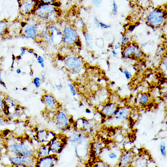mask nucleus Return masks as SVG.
Here are the masks:
<instances>
[{
    "mask_svg": "<svg viewBox=\"0 0 167 167\" xmlns=\"http://www.w3.org/2000/svg\"><path fill=\"white\" fill-rule=\"evenodd\" d=\"M8 18L0 20V37L8 34L10 32L11 23Z\"/></svg>",
    "mask_w": 167,
    "mask_h": 167,
    "instance_id": "4468645a",
    "label": "nucleus"
},
{
    "mask_svg": "<svg viewBox=\"0 0 167 167\" xmlns=\"http://www.w3.org/2000/svg\"><path fill=\"white\" fill-rule=\"evenodd\" d=\"M91 1L94 5L97 8H98L101 6L102 3V0H91Z\"/></svg>",
    "mask_w": 167,
    "mask_h": 167,
    "instance_id": "473e14b6",
    "label": "nucleus"
},
{
    "mask_svg": "<svg viewBox=\"0 0 167 167\" xmlns=\"http://www.w3.org/2000/svg\"><path fill=\"white\" fill-rule=\"evenodd\" d=\"M16 73L18 74H19L21 73V71L20 69H17L16 71Z\"/></svg>",
    "mask_w": 167,
    "mask_h": 167,
    "instance_id": "a18cd8bd",
    "label": "nucleus"
},
{
    "mask_svg": "<svg viewBox=\"0 0 167 167\" xmlns=\"http://www.w3.org/2000/svg\"><path fill=\"white\" fill-rule=\"evenodd\" d=\"M74 125L76 130L83 132L88 134L93 131V124L90 120L81 117L74 122Z\"/></svg>",
    "mask_w": 167,
    "mask_h": 167,
    "instance_id": "9b49d317",
    "label": "nucleus"
},
{
    "mask_svg": "<svg viewBox=\"0 0 167 167\" xmlns=\"http://www.w3.org/2000/svg\"><path fill=\"white\" fill-rule=\"evenodd\" d=\"M107 158L110 160V161H115L118 159V154L116 151H110L107 154Z\"/></svg>",
    "mask_w": 167,
    "mask_h": 167,
    "instance_id": "5701e85b",
    "label": "nucleus"
},
{
    "mask_svg": "<svg viewBox=\"0 0 167 167\" xmlns=\"http://www.w3.org/2000/svg\"><path fill=\"white\" fill-rule=\"evenodd\" d=\"M162 67L163 68V70H164V74H165L166 76L167 74V57L166 56V58H164L163 60L162 63Z\"/></svg>",
    "mask_w": 167,
    "mask_h": 167,
    "instance_id": "7c9ffc66",
    "label": "nucleus"
},
{
    "mask_svg": "<svg viewBox=\"0 0 167 167\" xmlns=\"http://www.w3.org/2000/svg\"><path fill=\"white\" fill-rule=\"evenodd\" d=\"M48 130L43 129L37 131L36 135V138L38 142L41 144H44L46 135L48 131Z\"/></svg>",
    "mask_w": 167,
    "mask_h": 167,
    "instance_id": "6ab92c4d",
    "label": "nucleus"
},
{
    "mask_svg": "<svg viewBox=\"0 0 167 167\" xmlns=\"http://www.w3.org/2000/svg\"><path fill=\"white\" fill-rule=\"evenodd\" d=\"M68 137L65 135L60 133L49 143L50 155L60 153L68 142Z\"/></svg>",
    "mask_w": 167,
    "mask_h": 167,
    "instance_id": "0eeeda50",
    "label": "nucleus"
},
{
    "mask_svg": "<svg viewBox=\"0 0 167 167\" xmlns=\"http://www.w3.org/2000/svg\"><path fill=\"white\" fill-rule=\"evenodd\" d=\"M56 135L55 133L52 131L48 130L46 136L44 144L43 145L48 144L54 138Z\"/></svg>",
    "mask_w": 167,
    "mask_h": 167,
    "instance_id": "4be33fe9",
    "label": "nucleus"
},
{
    "mask_svg": "<svg viewBox=\"0 0 167 167\" xmlns=\"http://www.w3.org/2000/svg\"><path fill=\"white\" fill-rule=\"evenodd\" d=\"M87 135H84L73 146L75 148L77 157L83 163H85L88 161L90 155L91 146L89 142Z\"/></svg>",
    "mask_w": 167,
    "mask_h": 167,
    "instance_id": "20e7f679",
    "label": "nucleus"
},
{
    "mask_svg": "<svg viewBox=\"0 0 167 167\" xmlns=\"http://www.w3.org/2000/svg\"><path fill=\"white\" fill-rule=\"evenodd\" d=\"M55 86L56 88L59 91H61L63 88V85L61 83H60L58 84H56Z\"/></svg>",
    "mask_w": 167,
    "mask_h": 167,
    "instance_id": "4c0bfd02",
    "label": "nucleus"
},
{
    "mask_svg": "<svg viewBox=\"0 0 167 167\" xmlns=\"http://www.w3.org/2000/svg\"><path fill=\"white\" fill-rule=\"evenodd\" d=\"M41 82L42 83H44L45 82L46 80V74L44 73L42 74V78L41 79Z\"/></svg>",
    "mask_w": 167,
    "mask_h": 167,
    "instance_id": "a19ab883",
    "label": "nucleus"
},
{
    "mask_svg": "<svg viewBox=\"0 0 167 167\" xmlns=\"http://www.w3.org/2000/svg\"><path fill=\"white\" fill-rule=\"evenodd\" d=\"M137 100L141 105H145L150 101V97L148 94L145 93H139L137 95Z\"/></svg>",
    "mask_w": 167,
    "mask_h": 167,
    "instance_id": "412c9836",
    "label": "nucleus"
},
{
    "mask_svg": "<svg viewBox=\"0 0 167 167\" xmlns=\"http://www.w3.org/2000/svg\"><path fill=\"white\" fill-rule=\"evenodd\" d=\"M82 31L87 47L92 49L93 48L94 45L93 39L92 36L87 31L86 29L82 30Z\"/></svg>",
    "mask_w": 167,
    "mask_h": 167,
    "instance_id": "a211bd4d",
    "label": "nucleus"
},
{
    "mask_svg": "<svg viewBox=\"0 0 167 167\" xmlns=\"http://www.w3.org/2000/svg\"><path fill=\"white\" fill-rule=\"evenodd\" d=\"M112 55L114 58H117L118 56V54L115 50H113L112 51Z\"/></svg>",
    "mask_w": 167,
    "mask_h": 167,
    "instance_id": "79ce46f5",
    "label": "nucleus"
},
{
    "mask_svg": "<svg viewBox=\"0 0 167 167\" xmlns=\"http://www.w3.org/2000/svg\"><path fill=\"white\" fill-rule=\"evenodd\" d=\"M32 14L38 19L49 24L57 21L59 16L57 8L53 4H38Z\"/></svg>",
    "mask_w": 167,
    "mask_h": 167,
    "instance_id": "f03ea898",
    "label": "nucleus"
},
{
    "mask_svg": "<svg viewBox=\"0 0 167 167\" xmlns=\"http://www.w3.org/2000/svg\"><path fill=\"white\" fill-rule=\"evenodd\" d=\"M100 27L105 29H109L111 27V26L110 25L101 22H100Z\"/></svg>",
    "mask_w": 167,
    "mask_h": 167,
    "instance_id": "72a5a7b5",
    "label": "nucleus"
},
{
    "mask_svg": "<svg viewBox=\"0 0 167 167\" xmlns=\"http://www.w3.org/2000/svg\"><path fill=\"white\" fill-rule=\"evenodd\" d=\"M52 119L56 127L62 131L68 129L72 123L70 115L66 110L61 108L56 112Z\"/></svg>",
    "mask_w": 167,
    "mask_h": 167,
    "instance_id": "39448f33",
    "label": "nucleus"
},
{
    "mask_svg": "<svg viewBox=\"0 0 167 167\" xmlns=\"http://www.w3.org/2000/svg\"><path fill=\"white\" fill-rule=\"evenodd\" d=\"M122 73L124 74L125 78L127 80H130L132 78V75L130 71L126 69H123Z\"/></svg>",
    "mask_w": 167,
    "mask_h": 167,
    "instance_id": "c85d7f7f",
    "label": "nucleus"
},
{
    "mask_svg": "<svg viewBox=\"0 0 167 167\" xmlns=\"http://www.w3.org/2000/svg\"><path fill=\"white\" fill-rule=\"evenodd\" d=\"M118 12V6L115 2V0H113V9L112 10V14L115 16L116 15Z\"/></svg>",
    "mask_w": 167,
    "mask_h": 167,
    "instance_id": "cd10ccee",
    "label": "nucleus"
},
{
    "mask_svg": "<svg viewBox=\"0 0 167 167\" xmlns=\"http://www.w3.org/2000/svg\"><path fill=\"white\" fill-rule=\"evenodd\" d=\"M40 66L41 67L43 68H44L45 67V63H43L42 64H41V65H40Z\"/></svg>",
    "mask_w": 167,
    "mask_h": 167,
    "instance_id": "49530a36",
    "label": "nucleus"
},
{
    "mask_svg": "<svg viewBox=\"0 0 167 167\" xmlns=\"http://www.w3.org/2000/svg\"><path fill=\"white\" fill-rule=\"evenodd\" d=\"M118 108L115 104L111 103L103 107L102 111L104 115L107 116H113Z\"/></svg>",
    "mask_w": 167,
    "mask_h": 167,
    "instance_id": "f3484780",
    "label": "nucleus"
},
{
    "mask_svg": "<svg viewBox=\"0 0 167 167\" xmlns=\"http://www.w3.org/2000/svg\"><path fill=\"white\" fill-rule=\"evenodd\" d=\"M8 119L3 115L0 113V127L5 125Z\"/></svg>",
    "mask_w": 167,
    "mask_h": 167,
    "instance_id": "a878e982",
    "label": "nucleus"
},
{
    "mask_svg": "<svg viewBox=\"0 0 167 167\" xmlns=\"http://www.w3.org/2000/svg\"><path fill=\"white\" fill-rule=\"evenodd\" d=\"M93 23L97 27L99 28L100 27V21L97 17H95L94 18Z\"/></svg>",
    "mask_w": 167,
    "mask_h": 167,
    "instance_id": "e433bc0d",
    "label": "nucleus"
},
{
    "mask_svg": "<svg viewBox=\"0 0 167 167\" xmlns=\"http://www.w3.org/2000/svg\"><path fill=\"white\" fill-rule=\"evenodd\" d=\"M148 44V43L147 42H145L142 43L141 44V46L143 47H146Z\"/></svg>",
    "mask_w": 167,
    "mask_h": 167,
    "instance_id": "c03bdc74",
    "label": "nucleus"
},
{
    "mask_svg": "<svg viewBox=\"0 0 167 167\" xmlns=\"http://www.w3.org/2000/svg\"><path fill=\"white\" fill-rule=\"evenodd\" d=\"M167 15L166 9L161 6L156 7L146 17V24L153 29L162 27L166 22Z\"/></svg>",
    "mask_w": 167,
    "mask_h": 167,
    "instance_id": "7ed1b4c3",
    "label": "nucleus"
},
{
    "mask_svg": "<svg viewBox=\"0 0 167 167\" xmlns=\"http://www.w3.org/2000/svg\"><path fill=\"white\" fill-rule=\"evenodd\" d=\"M122 54V56L125 58L134 57L138 58L142 57L143 54L139 46L134 43H129L123 47Z\"/></svg>",
    "mask_w": 167,
    "mask_h": 167,
    "instance_id": "9d476101",
    "label": "nucleus"
},
{
    "mask_svg": "<svg viewBox=\"0 0 167 167\" xmlns=\"http://www.w3.org/2000/svg\"><path fill=\"white\" fill-rule=\"evenodd\" d=\"M49 149L48 144L47 145L41 144L36 151V156L37 159L44 157L49 155Z\"/></svg>",
    "mask_w": 167,
    "mask_h": 167,
    "instance_id": "dca6fc26",
    "label": "nucleus"
},
{
    "mask_svg": "<svg viewBox=\"0 0 167 167\" xmlns=\"http://www.w3.org/2000/svg\"><path fill=\"white\" fill-rule=\"evenodd\" d=\"M6 97L3 94L0 93V113L1 114V112H4V101Z\"/></svg>",
    "mask_w": 167,
    "mask_h": 167,
    "instance_id": "393cba45",
    "label": "nucleus"
},
{
    "mask_svg": "<svg viewBox=\"0 0 167 167\" xmlns=\"http://www.w3.org/2000/svg\"><path fill=\"white\" fill-rule=\"evenodd\" d=\"M41 101L45 105L46 112L53 116L61 108V104L52 94L47 93L43 95Z\"/></svg>",
    "mask_w": 167,
    "mask_h": 167,
    "instance_id": "423d86ee",
    "label": "nucleus"
},
{
    "mask_svg": "<svg viewBox=\"0 0 167 167\" xmlns=\"http://www.w3.org/2000/svg\"><path fill=\"white\" fill-rule=\"evenodd\" d=\"M37 158L36 157L17 156H9V160L11 165L17 167L35 166Z\"/></svg>",
    "mask_w": 167,
    "mask_h": 167,
    "instance_id": "1a4fd4ad",
    "label": "nucleus"
},
{
    "mask_svg": "<svg viewBox=\"0 0 167 167\" xmlns=\"http://www.w3.org/2000/svg\"><path fill=\"white\" fill-rule=\"evenodd\" d=\"M65 65L69 70L75 72L80 71L83 66V62L79 56H68L65 60Z\"/></svg>",
    "mask_w": 167,
    "mask_h": 167,
    "instance_id": "f8f14e48",
    "label": "nucleus"
},
{
    "mask_svg": "<svg viewBox=\"0 0 167 167\" xmlns=\"http://www.w3.org/2000/svg\"><path fill=\"white\" fill-rule=\"evenodd\" d=\"M7 149L9 156L36 157V151L32 141L27 140L20 142L11 141L8 143Z\"/></svg>",
    "mask_w": 167,
    "mask_h": 167,
    "instance_id": "f257e3e1",
    "label": "nucleus"
},
{
    "mask_svg": "<svg viewBox=\"0 0 167 167\" xmlns=\"http://www.w3.org/2000/svg\"><path fill=\"white\" fill-rule=\"evenodd\" d=\"M132 156L129 151L127 152L123 155L121 157L119 163L121 165H123V166H127V165H129L131 161Z\"/></svg>",
    "mask_w": 167,
    "mask_h": 167,
    "instance_id": "aec40b11",
    "label": "nucleus"
},
{
    "mask_svg": "<svg viewBox=\"0 0 167 167\" xmlns=\"http://www.w3.org/2000/svg\"><path fill=\"white\" fill-rule=\"evenodd\" d=\"M129 114V110L127 108L122 107L120 109L118 108L113 116L117 119L123 120L126 119Z\"/></svg>",
    "mask_w": 167,
    "mask_h": 167,
    "instance_id": "2eb2a0df",
    "label": "nucleus"
},
{
    "mask_svg": "<svg viewBox=\"0 0 167 167\" xmlns=\"http://www.w3.org/2000/svg\"><path fill=\"white\" fill-rule=\"evenodd\" d=\"M68 85L69 87V88L70 89L71 94L72 95V96H76L77 93L74 86L72 85L69 83L68 84Z\"/></svg>",
    "mask_w": 167,
    "mask_h": 167,
    "instance_id": "2f4dec72",
    "label": "nucleus"
},
{
    "mask_svg": "<svg viewBox=\"0 0 167 167\" xmlns=\"http://www.w3.org/2000/svg\"><path fill=\"white\" fill-rule=\"evenodd\" d=\"M129 38L127 37L123 36L122 38L121 45L122 47H124L129 44Z\"/></svg>",
    "mask_w": 167,
    "mask_h": 167,
    "instance_id": "c756f323",
    "label": "nucleus"
},
{
    "mask_svg": "<svg viewBox=\"0 0 167 167\" xmlns=\"http://www.w3.org/2000/svg\"><path fill=\"white\" fill-rule=\"evenodd\" d=\"M42 3L53 4L56 1V0H40Z\"/></svg>",
    "mask_w": 167,
    "mask_h": 167,
    "instance_id": "f704fd0d",
    "label": "nucleus"
},
{
    "mask_svg": "<svg viewBox=\"0 0 167 167\" xmlns=\"http://www.w3.org/2000/svg\"><path fill=\"white\" fill-rule=\"evenodd\" d=\"M37 61L39 65H41L43 63H44V58L42 56H38L37 58Z\"/></svg>",
    "mask_w": 167,
    "mask_h": 167,
    "instance_id": "c9c22d12",
    "label": "nucleus"
},
{
    "mask_svg": "<svg viewBox=\"0 0 167 167\" xmlns=\"http://www.w3.org/2000/svg\"><path fill=\"white\" fill-rule=\"evenodd\" d=\"M63 42L68 47H71L76 44L79 39L78 32L75 28L71 26H67L64 28L62 31Z\"/></svg>",
    "mask_w": 167,
    "mask_h": 167,
    "instance_id": "6e6552de",
    "label": "nucleus"
},
{
    "mask_svg": "<svg viewBox=\"0 0 167 167\" xmlns=\"http://www.w3.org/2000/svg\"><path fill=\"white\" fill-rule=\"evenodd\" d=\"M33 82L36 88L38 89L40 88L41 85V80L39 77H36L33 79Z\"/></svg>",
    "mask_w": 167,
    "mask_h": 167,
    "instance_id": "bb28decb",
    "label": "nucleus"
},
{
    "mask_svg": "<svg viewBox=\"0 0 167 167\" xmlns=\"http://www.w3.org/2000/svg\"><path fill=\"white\" fill-rule=\"evenodd\" d=\"M26 49L24 47H22L21 48V53L20 56H21L24 55L25 53V51Z\"/></svg>",
    "mask_w": 167,
    "mask_h": 167,
    "instance_id": "ea45409f",
    "label": "nucleus"
},
{
    "mask_svg": "<svg viewBox=\"0 0 167 167\" xmlns=\"http://www.w3.org/2000/svg\"><path fill=\"white\" fill-rule=\"evenodd\" d=\"M58 157L57 154L49 155L42 158L37 159L35 166L38 167H52L57 164Z\"/></svg>",
    "mask_w": 167,
    "mask_h": 167,
    "instance_id": "ddd939ff",
    "label": "nucleus"
},
{
    "mask_svg": "<svg viewBox=\"0 0 167 167\" xmlns=\"http://www.w3.org/2000/svg\"><path fill=\"white\" fill-rule=\"evenodd\" d=\"M122 47L121 43L120 42H118L115 45L114 48L115 50H117L120 49Z\"/></svg>",
    "mask_w": 167,
    "mask_h": 167,
    "instance_id": "58836bf2",
    "label": "nucleus"
},
{
    "mask_svg": "<svg viewBox=\"0 0 167 167\" xmlns=\"http://www.w3.org/2000/svg\"><path fill=\"white\" fill-rule=\"evenodd\" d=\"M160 150L162 155L164 158L166 157V143L164 141L162 142L160 144Z\"/></svg>",
    "mask_w": 167,
    "mask_h": 167,
    "instance_id": "b1692460",
    "label": "nucleus"
},
{
    "mask_svg": "<svg viewBox=\"0 0 167 167\" xmlns=\"http://www.w3.org/2000/svg\"><path fill=\"white\" fill-rule=\"evenodd\" d=\"M0 84L3 86L5 88H6V84L2 80L0 81Z\"/></svg>",
    "mask_w": 167,
    "mask_h": 167,
    "instance_id": "37998d69",
    "label": "nucleus"
},
{
    "mask_svg": "<svg viewBox=\"0 0 167 167\" xmlns=\"http://www.w3.org/2000/svg\"><path fill=\"white\" fill-rule=\"evenodd\" d=\"M27 89V88H25V87L23 89V90L24 91H26Z\"/></svg>",
    "mask_w": 167,
    "mask_h": 167,
    "instance_id": "de8ad7c7",
    "label": "nucleus"
},
{
    "mask_svg": "<svg viewBox=\"0 0 167 167\" xmlns=\"http://www.w3.org/2000/svg\"><path fill=\"white\" fill-rule=\"evenodd\" d=\"M2 79H1V72H0V81H2Z\"/></svg>",
    "mask_w": 167,
    "mask_h": 167,
    "instance_id": "09e8293b",
    "label": "nucleus"
}]
</instances>
